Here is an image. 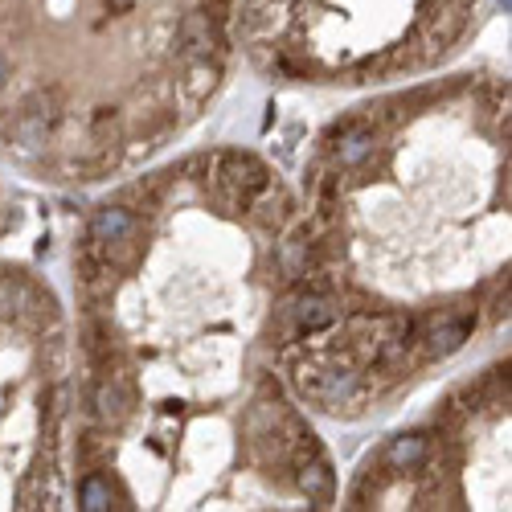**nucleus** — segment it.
Segmentation results:
<instances>
[{
  "label": "nucleus",
  "mask_w": 512,
  "mask_h": 512,
  "mask_svg": "<svg viewBox=\"0 0 512 512\" xmlns=\"http://www.w3.org/2000/svg\"><path fill=\"white\" fill-rule=\"evenodd\" d=\"M295 386H300L304 398H312L328 410H340L345 402L357 398V373H349V369H300Z\"/></svg>",
  "instance_id": "1"
},
{
  "label": "nucleus",
  "mask_w": 512,
  "mask_h": 512,
  "mask_svg": "<svg viewBox=\"0 0 512 512\" xmlns=\"http://www.w3.org/2000/svg\"><path fill=\"white\" fill-rule=\"evenodd\" d=\"M136 234V218L127 209H119V205H107V209H99L95 218H91V238L99 242V246H115V242H127Z\"/></svg>",
  "instance_id": "2"
},
{
  "label": "nucleus",
  "mask_w": 512,
  "mask_h": 512,
  "mask_svg": "<svg viewBox=\"0 0 512 512\" xmlns=\"http://www.w3.org/2000/svg\"><path fill=\"white\" fill-rule=\"evenodd\" d=\"M226 185L234 193H242V201H250V193H259L267 185V173H263V164L259 160H250V156H226Z\"/></svg>",
  "instance_id": "3"
},
{
  "label": "nucleus",
  "mask_w": 512,
  "mask_h": 512,
  "mask_svg": "<svg viewBox=\"0 0 512 512\" xmlns=\"http://www.w3.org/2000/svg\"><path fill=\"white\" fill-rule=\"evenodd\" d=\"M300 488H304V492H308V500H316L320 508L336 500V480H332L328 463H324L320 455H312V459H304V463H300Z\"/></svg>",
  "instance_id": "4"
},
{
  "label": "nucleus",
  "mask_w": 512,
  "mask_h": 512,
  "mask_svg": "<svg viewBox=\"0 0 512 512\" xmlns=\"http://www.w3.org/2000/svg\"><path fill=\"white\" fill-rule=\"evenodd\" d=\"M340 308L328 300V295H308V300L295 304V324H300L304 332H320L328 324H336Z\"/></svg>",
  "instance_id": "5"
},
{
  "label": "nucleus",
  "mask_w": 512,
  "mask_h": 512,
  "mask_svg": "<svg viewBox=\"0 0 512 512\" xmlns=\"http://www.w3.org/2000/svg\"><path fill=\"white\" fill-rule=\"evenodd\" d=\"M369 152H373V132H369V127H353V132H345L336 140V148H332L340 168H357Z\"/></svg>",
  "instance_id": "6"
},
{
  "label": "nucleus",
  "mask_w": 512,
  "mask_h": 512,
  "mask_svg": "<svg viewBox=\"0 0 512 512\" xmlns=\"http://www.w3.org/2000/svg\"><path fill=\"white\" fill-rule=\"evenodd\" d=\"M422 459H426V439L422 435H398L386 447V467H394V472H410V467H418Z\"/></svg>",
  "instance_id": "7"
},
{
  "label": "nucleus",
  "mask_w": 512,
  "mask_h": 512,
  "mask_svg": "<svg viewBox=\"0 0 512 512\" xmlns=\"http://www.w3.org/2000/svg\"><path fill=\"white\" fill-rule=\"evenodd\" d=\"M181 46H185V58H205V54H209V46H213V25H209L205 13L185 17V25H181Z\"/></svg>",
  "instance_id": "8"
},
{
  "label": "nucleus",
  "mask_w": 512,
  "mask_h": 512,
  "mask_svg": "<svg viewBox=\"0 0 512 512\" xmlns=\"http://www.w3.org/2000/svg\"><path fill=\"white\" fill-rule=\"evenodd\" d=\"M467 340V320H447L426 336V357H451Z\"/></svg>",
  "instance_id": "9"
},
{
  "label": "nucleus",
  "mask_w": 512,
  "mask_h": 512,
  "mask_svg": "<svg viewBox=\"0 0 512 512\" xmlns=\"http://www.w3.org/2000/svg\"><path fill=\"white\" fill-rule=\"evenodd\" d=\"M95 414L103 418V422H123V414H127V398H123V390L119 386H111V381H103V386L95 390Z\"/></svg>",
  "instance_id": "10"
},
{
  "label": "nucleus",
  "mask_w": 512,
  "mask_h": 512,
  "mask_svg": "<svg viewBox=\"0 0 512 512\" xmlns=\"http://www.w3.org/2000/svg\"><path fill=\"white\" fill-rule=\"evenodd\" d=\"M78 500H82L87 512H107L111 508V484L103 476H87L82 488H78Z\"/></svg>",
  "instance_id": "11"
}]
</instances>
